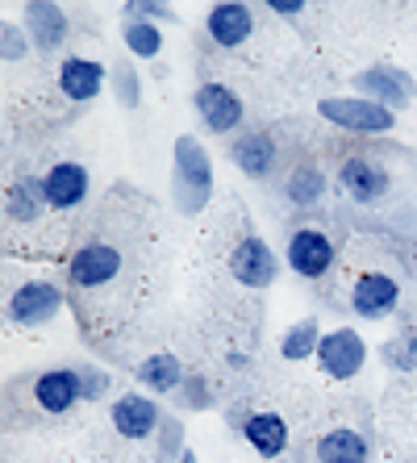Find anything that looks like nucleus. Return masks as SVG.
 Returning <instances> with one entry per match:
<instances>
[{
  "mask_svg": "<svg viewBox=\"0 0 417 463\" xmlns=\"http://www.w3.org/2000/svg\"><path fill=\"white\" fill-rule=\"evenodd\" d=\"M172 201L184 217H196L213 201V159L196 134L172 142Z\"/></svg>",
  "mask_w": 417,
  "mask_h": 463,
  "instance_id": "obj_1",
  "label": "nucleus"
},
{
  "mask_svg": "<svg viewBox=\"0 0 417 463\" xmlns=\"http://www.w3.org/2000/svg\"><path fill=\"white\" fill-rule=\"evenodd\" d=\"M317 118L330 121L334 129L355 134V138H388L396 129V113L384 109L372 97H321L317 100Z\"/></svg>",
  "mask_w": 417,
  "mask_h": 463,
  "instance_id": "obj_2",
  "label": "nucleus"
},
{
  "mask_svg": "<svg viewBox=\"0 0 417 463\" xmlns=\"http://www.w3.org/2000/svg\"><path fill=\"white\" fill-rule=\"evenodd\" d=\"M67 305V292L54 280H22L9 292L5 301V317H9L17 330H43L51 326Z\"/></svg>",
  "mask_w": 417,
  "mask_h": 463,
  "instance_id": "obj_3",
  "label": "nucleus"
},
{
  "mask_svg": "<svg viewBox=\"0 0 417 463\" xmlns=\"http://www.w3.org/2000/svg\"><path fill=\"white\" fill-rule=\"evenodd\" d=\"M334 263H338V247L317 226H297L289 234V242H284V268L292 276H300V280H309V284L326 280L334 271Z\"/></svg>",
  "mask_w": 417,
  "mask_h": 463,
  "instance_id": "obj_4",
  "label": "nucleus"
},
{
  "mask_svg": "<svg viewBox=\"0 0 417 463\" xmlns=\"http://www.w3.org/2000/svg\"><path fill=\"white\" fill-rule=\"evenodd\" d=\"M121 271H126V255H121L113 242H100V238L80 242V247L71 250V259H67V280H71V288H80V292L109 288Z\"/></svg>",
  "mask_w": 417,
  "mask_h": 463,
  "instance_id": "obj_5",
  "label": "nucleus"
},
{
  "mask_svg": "<svg viewBox=\"0 0 417 463\" xmlns=\"http://www.w3.org/2000/svg\"><path fill=\"white\" fill-rule=\"evenodd\" d=\"M225 268H230L234 284H242V288H251V292H263V288H271L280 276V255L268 247V238L242 234L234 247H230V255H225Z\"/></svg>",
  "mask_w": 417,
  "mask_h": 463,
  "instance_id": "obj_6",
  "label": "nucleus"
},
{
  "mask_svg": "<svg viewBox=\"0 0 417 463\" xmlns=\"http://www.w3.org/2000/svg\"><path fill=\"white\" fill-rule=\"evenodd\" d=\"M317 367L330 380H338V384L355 380L367 367L364 335L351 330V326H334V330H326V335H321V346H317Z\"/></svg>",
  "mask_w": 417,
  "mask_h": 463,
  "instance_id": "obj_7",
  "label": "nucleus"
},
{
  "mask_svg": "<svg viewBox=\"0 0 417 463\" xmlns=\"http://www.w3.org/2000/svg\"><path fill=\"white\" fill-rule=\"evenodd\" d=\"M109 421H113V430L118 439L126 442H147L163 430V410L159 401L138 392V388H129V392H118L113 405H109Z\"/></svg>",
  "mask_w": 417,
  "mask_h": 463,
  "instance_id": "obj_8",
  "label": "nucleus"
},
{
  "mask_svg": "<svg viewBox=\"0 0 417 463\" xmlns=\"http://www.w3.org/2000/svg\"><path fill=\"white\" fill-rule=\"evenodd\" d=\"M351 84H355V92H359V97L380 100V105L393 109V113L409 109V105H413V97H417L413 76H409L405 67H396V63H372V67H364V71H355Z\"/></svg>",
  "mask_w": 417,
  "mask_h": 463,
  "instance_id": "obj_9",
  "label": "nucleus"
},
{
  "mask_svg": "<svg viewBox=\"0 0 417 463\" xmlns=\"http://www.w3.org/2000/svg\"><path fill=\"white\" fill-rule=\"evenodd\" d=\"M193 109H196V121H201L209 134H234V129H242V121H246L242 97H238L234 88L217 84V80H204V84H196Z\"/></svg>",
  "mask_w": 417,
  "mask_h": 463,
  "instance_id": "obj_10",
  "label": "nucleus"
},
{
  "mask_svg": "<svg viewBox=\"0 0 417 463\" xmlns=\"http://www.w3.org/2000/svg\"><path fill=\"white\" fill-rule=\"evenodd\" d=\"M351 313L364 322H384L401 309V284L388 271H359L351 280Z\"/></svg>",
  "mask_w": 417,
  "mask_h": 463,
  "instance_id": "obj_11",
  "label": "nucleus"
},
{
  "mask_svg": "<svg viewBox=\"0 0 417 463\" xmlns=\"http://www.w3.org/2000/svg\"><path fill=\"white\" fill-rule=\"evenodd\" d=\"M30 397L38 413L46 418H63L84 401V384H80V367H46L30 380Z\"/></svg>",
  "mask_w": 417,
  "mask_h": 463,
  "instance_id": "obj_12",
  "label": "nucleus"
},
{
  "mask_svg": "<svg viewBox=\"0 0 417 463\" xmlns=\"http://www.w3.org/2000/svg\"><path fill=\"white\" fill-rule=\"evenodd\" d=\"M38 180H43L46 209H54V213H71V209H80L88 201V193H92V175H88L84 163H75V159L51 163Z\"/></svg>",
  "mask_w": 417,
  "mask_h": 463,
  "instance_id": "obj_13",
  "label": "nucleus"
},
{
  "mask_svg": "<svg viewBox=\"0 0 417 463\" xmlns=\"http://www.w3.org/2000/svg\"><path fill=\"white\" fill-rule=\"evenodd\" d=\"M22 25H25V33H30L33 51L46 54V59L63 51L67 38H71V22H67V13L59 0H25Z\"/></svg>",
  "mask_w": 417,
  "mask_h": 463,
  "instance_id": "obj_14",
  "label": "nucleus"
},
{
  "mask_svg": "<svg viewBox=\"0 0 417 463\" xmlns=\"http://www.w3.org/2000/svg\"><path fill=\"white\" fill-rule=\"evenodd\" d=\"M334 180H338L343 196L355 201V205H380L388 196V188H393L388 172L375 159H367V155H346V159L338 163V175H334Z\"/></svg>",
  "mask_w": 417,
  "mask_h": 463,
  "instance_id": "obj_15",
  "label": "nucleus"
},
{
  "mask_svg": "<svg viewBox=\"0 0 417 463\" xmlns=\"http://www.w3.org/2000/svg\"><path fill=\"white\" fill-rule=\"evenodd\" d=\"M255 9L246 0H217L213 9L204 13V38L222 51H238V46L251 43L255 33Z\"/></svg>",
  "mask_w": 417,
  "mask_h": 463,
  "instance_id": "obj_16",
  "label": "nucleus"
},
{
  "mask_svg": "<svg viewBox=\"0 0 417 463\" xmlns=\"http://www.w3.org/2000/svg\"><path fill=\"white\" fill-rule=\"evenodd\" d=\"M225 155H230V163H234L246 180H271L280 167V142L271 138L268 129H242V134H234Z\"/></svg>",
  "mask_w": 417,
  "mask_h": 463,
  "instance_id": "obj_17",
  "label": "nucleus"
},
{
  "mask_svg": "<svg viewBox=\"0 0 417 463\" xmlns=\"http://www.w3.org/2000/svg\"><path fill=\"white\" fill-rule=\"evenodd\" d=\"M59 92H63L71 105H88V100H97L109 84V67L100 59H88V54H67L63 63H59V76H54Z\"/></svg>",
  "mask_w": 417,
  "mask_h": 463,
  "instance_id": "obj_18",
  "label": "nucleus"
},
{
  "mask_svg": "<svg viewBox=\"0 0 417 463\" xmlns=\"http://www.w3.org/2000/svg\"><path fill=\"white\" fill-rule=\"evenodd\" d=\"M242 439L259 459H280V455L289 451V421L280 418V413H271V410L246 413L242 418Z\"/></svg>",
  "mask_w": 417,
  "mask_h": 463,
  "instance_id": "obj_19",
  "label": "nucleus"
},
{
  "mask_svg": "<svg viewBox=\"0 0 417 463\" xmlns=\"http://www.w3.org/2000/svg\"><path fill=\"white\" fill-rule=\"evenodd\" d=\"M313 463H372V442L364 439V430L334 426L313 439Z\"/></svg>",
  "mask_w": 417,
  "mask_h": 463,
  "instance_id": "obj_20",
  "label": "nucleus"
},
{
  "mask_svg": "<svg viewBox=\"0 0 417 463\" xmlns=\"http://www.w3.org/2000/svg\"><path fill=\"white\" fill-rule=\"evenodd\" d=\"M330 193V175L321 172V163H292L284 175V201L292 209H317Z\"/></svg>",
  "mask_w": 417,
  "mask_h": 463,
  "instance_id": "obj_21",
  "label": "nucleus"
},
{
  "mask_svg": "<svg viewBox=\"0 0 417 463\" xmlns=\"http://www.w3.org/2000/svg\"><path fill=\"white\" fill-rule=\"evenodd\" d=\"M134 376H138V384L150 388L155 397H172V392L184 388L188 372H184V364L172 355V351H155V355H147L138 367H134Z\"/></svg>",
  "mask_w": 417,
  "mask_h": 463,
  "instance_id": "obj_22",
  "label": "nucleus"
},
{
  "mask_svg": "<svg viewBox=\"0 0 417 463\" xmlns=\"http://www.w3.org/2000/svg\"><path fill=\"white\" fill-rule=\"evenodd\" d=\"M46 213V196H43V180L33 175H22L5 188V217L13 226H33L38 217Z\"/></svg>",
  "mask_w": 417,
  "mask_h": 463,
  "instance_id": "obj_23",
  "label": "nucleus"
},
{
  "mask_svg": "<svg viewBox=\"0 0 417 463\" xmlns=\"http://www.w3.org/2000/svg\"><path fill=\"white\" fill-rule=\"evenodd\" d=\"M321 330L317 317H300V322H292L289 330H284V338H280V355L289 359V364H305V359H317V346H321Z\"/></svg>",
  "mask_w": 417,
  "mask_h": 463,
  "instance_id": "obj_24",
  "label": "nucleus"
},
{
  "mask_svg": "<svg viewBox=\"0 0 417 463\" xmlns=\"http://www.w3.org/2000/svg\"><path fill=\"white\" fill-rule=\"evenodd\" d=\"M121 43L134 59H159L163 54V30L155 22H121Z\"/></svg>",
  "mask_w": 417,
  "mask_h": 463,
  "instance_id": "obj_25",
  "label": "nucleus"
},
{
  "mask_svg": "<svg viewBox=\"0 0 417 463\" xmlns=\"http://www.w3.org/2000/svg\"><path fill=\"white\" fill-rule=\"evenodd\" d=\"M380 359H384L388 372H413L417 367V330H396L393 338H384Z\"/></svg>",
  "mask_w": 417,
  "mask_h": 463,
  "instance_id": "obj_26",
  "label": "nucleus"
},
{
  "mask_svg": "<svg viewBox=\"0 0 417 463\" xmlns=\"http://www.w3.org/2000/svg\"><path fill=\"white\" fill-rule=\"evenodd\" d=\"M109 80H113V97H118L121 109L142 105V80H138V71H134V63H118L109 71Z\"/></svg>",
  "mask_w": 417,
  "mask_h": 463,
  "instance_id": "obj_27",
  "label": "nucleus"
},
{
  "mask_svg": "<svg viewBox=\"0 0 417 463\" xmlns=\"http://www.w3.org/2000/svg\"><path fill=\"white\" fill-rule=\"evenodd\" d=\"M33 51V43H30V33H25V25H17V22H0V59L5 63H25V54Z\"/></svg>",
  "mask_w": 417,
  "mask_h": 463,
  "instance_id": "obj_28",
  "label": "nucleus"
},
{
  "mask_svg": "<svg viewBox=\"0 0 417 463\" xmlns=\"http://www.w3.org/2000/svg\"><path fill=\"white\" fill-rule=\"evenodd\" d=\"M121 13H126V22H155V25L175 22L172 0H126Z\"/></svg>",
  "mask_w": 417,
  "mask_h": 463,
  "instance_id": "obj_29",
  "label": "nucleus"
},
{
  "mask_svg": "<svg viewBox=\"0 0 417 463\" xmlns=\"http://www.w3.org/2000/svg\"><path fill=\"white\" fill-rule=\"evenodd\" d=\"M80 384H84V401H100V397H109L113 376L97 364H80Z\"/></svg>",
  "mask_w": 417,
  "mask_h": 463,
  "instance_id": "obj_30",
  "label": "nucleus"
},
{
  "mask_svg": "<svg viewBox=\"0 0 417 463\" xmlns=\"http://www.w3.org/2000/svg\"><path fill=\"white\" fill-rule=\"evenodd\" d=\"M180 405L184 410H204V405H209V384H204L201 376H193V372H188V380H184V388H180Z\"/></svg>",
  "mask_w": 417,
  "mask_h": 463,
  "instance_id": "obj_31",
  "label": "nucleus"
},
{
  "mask_svg": "<svg viewBox=\"0 0 417 463\" xmlns=\"http://www.w3.org/2000/svg\"><path fill=\"white\" fill-rule=\"evenodd\" d=\"M259 5H263V9H271L276 17H297V13L305 9L309 0H259Z\"/></svg>",
  "mask_w": 417,
  "mask_h": 463,
  "instance_id": "obj_32",
  "label": "nucleus"
},
{
  "mask_svg": "<svg viewBox=\"0 0 417 463\" xmlns=\"http://www.w3.org/2000/svg\"><path fill=\"white\" fill-rule=\"evenodd\" d=\"M175 463H201V459H196V451H193V447H184V451L175 455Z\"/></svg>",
  "mask_w": 417,
  "mask_h": 463,
  "instance_id": "obj_33",
  "label": "nucleus"
}]
</instances>
